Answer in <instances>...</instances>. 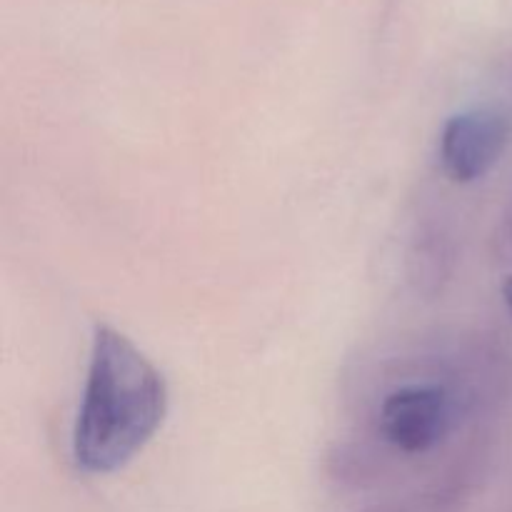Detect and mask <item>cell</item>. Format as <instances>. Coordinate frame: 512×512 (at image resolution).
Segmentation results:
<instances>
[{
  "label": "cell",
  "mask_w": 512,
  "mask_h": 512,
  "mask_svg": "<svg viewBox=\"0 0 512 512\" xmlns=\"http://www.w3.org/2000/svg\"><path fill=\"white\" fill-rule=\"evenodd\" d=\"M503 295H505V305H508L510 318H512V275L503 283Z\"/></svg>",
  "instance_id": "4"
},
{
  "label": "cell",
  "mask_w": 512,
  "mask_h": 512,
  "mask_svg": "<svg viewBox=\"0 0 512 512\" xmlns=\"http://www.w3.org/2000/svg\"><path fill=\"white\" fill-rule=\"evenodd\" d=\"M453 428V398L443 385L410 383L385 395L378 430L405 455L430 453Z\"/></svg>",
  "instance_id": "2"
},
{
  "label": "cell",
  "mask_w": 512,
  "mask_h": 512,
  "mask_svg": "<svg viewBox=\"0 0 512 512\" xmlns=\"http://www.w3.org/2000/svg\"><path fill=\"white\" fill-rule=\"evenodd\" d=\"M508 140V118L495 110L475 108L450 115L438 138L440 170L458 185L475 183L493 170Z\"/></svg>",
  "instance_id": "3"
},
{
  "label": "cell",
  "mask_w": 512,
  "mask_h": 512,
  "mask_svg": "<svg viewBox=\"0 0 512 512\" xmlns=\"http://www.w3.org/2000/svg\"><path fill=\"white\" fill-rule=\"evenodd\" d=\"M168 385L163 373L130 338L98 323L88 375L73 428V458L83 473L125 468L163 425Z\"/></svg>",
  "instance_id": "1"
}]
</instances>
